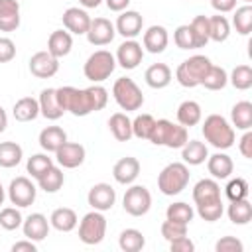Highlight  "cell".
Wrapping results in <instances>:
<instances>
[{"label":"cell","instance_id":"7a4b0ae2","mask_svg":"<svg viewBox=\"0 0 252 252\" xmlns=\"http://www.w3.org/2000/svg\"><path fill=\"white\" fill-rule=\"evenodd\" d=\"M203 136L205 140L217 148V150H228L234 144V128L228 124V120L220 114H209L203 122Z\"/></svg>","mask_w":252,"mask_h":252},{"label":"cell","instance_id":"db71d44e","mask_svg":"<svg viewBox=\"0 0 252 252\" xmlns=\"http://www.w3.org/2000/svg\"><path fill=\"white\" fill-rule=\"evenodd\" d=\"M169 250L171 252H193L195 250V244L189 240V236L185 234V236H179V238H175V240H171L169 242Z\"/></svg>","mask_w":252,"mask_h":252},{"label":"cell","instance_id":"8fae6325","mask_svg":"<svg viewBox=\"0 0 252 252\" xmlns=\"http://www.w3.org/2000/svg\"><path fill=\"white\" fill-rule=\"evenodd\" d=\"M87 39L91 45H96V47H102V45H108L114 35H116V30H114V24L106 18H91V26L87 30Z\"/></svg>","mask_w":252,"mask_h":252},{"label":"cell","instance_id":"ab89813d","mask_svg":"<svg viewBox=\"0 0 252 252\" xmlns=\"http://www.w3.org/2000/svg\"><path fill=\"white\" fill-rule=\"evenodd\" d=\"M191 32H193V39H195V49L205 47L211 39H209V18L207 16H195L189 24Z\"/></svg>","mask_w":252,"mask_h":252},{"label":"cell","instance_id":"5bb4252c","mask_svg":"<svg viewBox=\"0 0 252 252\" xmlns=\"http://www.w3.org/2000/svg\"><path fill=\"white\" fill-rule=\"evenodd\" d=\"M30 71L37 79H49L59 71V59L49 51H37L30 59Z\"/></svg>","mask_w":252,"mask_h":252},{"label":"cell","instance_id":"6da1fadb","mask_svg":"<svg viewBox=\"0 0 252 252\" xmlns=\"http://www.w3.org/2000/svg\"><path fill=\"white\" fill-rule=\"evenodd\" d=\"M57 100L65 112L75 116H87L91 112H98L108 102V93L100 85H93L89 89H75V87H59L55 89Z\"/></svg>","mask_w":252,"mask_h":252},{"label":"cell","instance_id":"c3c4849f","mask_svg":"<svg viewBox=\"0 0 252 252\" xmlns=\"http://www.w3.org/2000/svg\"><path fill=\"white\" fill-rule=\"evenodd\" d=\"M224 193L230 201H238V199H246L248 197V181L244 177H234L226 183Z\"/></svg>","mask_w":252,"mask_h":252},{"label":"cell","instance_id":"7402d4cb","mask_svg":"<svg viewBox=\"0 0 252 252\" xmlns=\"http://www.w3.org/2000/svg\"><path fill=\"white\" fill-rule=\"evenodd\" d=\"M220 199V185L217 179H201L193 187V201L195 205H205Z\"/></svg>","mask_w":252,"mask_h":252},{"label":"cell","instance_id":"f546056e","mask_svg":"<svg viewBox=\"0 0 252 252\" xmlns=\"http://www.w3.org/2000/svg\"><path fill=\"white\" fill-rule=\"evenodd\" d=\"M181 158L189 165H201L209 158V150L203 142L199 140H187L185 146L181 148Z\"/></svg>","mask_w":252,"mask_h":252},{"label":"cell","instance_id":"9f6ffc18","mask_svg":"<svg viewBox=\"0 0 252 252\" xmlns=\"http://www.w3.org/2000/svg\"><path fill=\"white\" fill-rule=\"evenodd\" d=\"M211 6L219 14H226V12H232L236 8V0H211Z\"/></svg>","mask_w":252,"mask_h":252},{"label":"cell","instance_id":"8d00e7d4","mask_svg":"<svg viewBox=\"0 0 252 252\" xmlns=\"http://www.w3.org/2000/svg\"><path fill=\"white\" fill-rule=\"evenodd\" d=\"M63 181H65V175L59 167L51 165L41 177H37V183H39V189H43L45 193H57L61 187H63Z\"/></svg>","mask_w":252,"mask_h":252},{"label":"cell","instance_id":"91938a15","mask_svg":"<svg viewBox=\"0 0 252 252\" xmlns=\"http://www.w3.org/2000/svg\"><path fill=\"white\" fill-rule=\"evenodd\" d=\"M6 126H8V116H6V110L0 106V134L6 130Z\"/></svg>","mask_w":252,"mask_h":252},{"label":"cell","instance_id":"4fadbf2b","mask_svg":"<svg viewBox=\"0 0 252 252\" xmlns=\"http://www.w3.org/2000/svg\"><path fill=\"white\" fill-rule=\"evenodd\" d=\"M142 28H144V18L136 10H124V12H120V16H118V20L114 24L116 33H120L126 39H134L136 35H140L142 33Z\"/></svg>","mask_w":252,"mask_h":252},{"label":"cell","instance_id":"7dc6e473","mask_svg":"<svg viewBox=\"0 0 252 252\" xmlns=\"http://www.w3.org/2000/svg\"><path fill=\"white\" fill-rule=\"evenodd\" d=\"M22 222H24L22 213L16 207H6L0 211V226L4 230H16L22 226Z\"/></svg>","mask_w":252,"mask_h":252},{"label":"cell","instance_id":"e0dca14e","mask_svg":"<svg viewBox=\"0 0 252 252\" xmlns=\"http://www.w3.org/2000/svg\"><path fill=\"white\" fill-rule=\"evenodd\" d=\"M61 18H63V26L67 28V32H71L75 35H85L91 26V16L87 14V10H83L79 6L67 8Z\"/></svg>","mask_w":252,"mask_h":252},{"label":"cell","instance_id":"4dcf8cb0","mask_svg":"<svg viewBox=\"0 0 252 252\" xmlns=\"http://www.w3.org/2000/svg\"><path fill=\"white\" fill-rule=\"evenodd\" d=\"M201 116H203L201 106L195 100H183L177 106V122L181 126H185V128H191V126L199 124L201 122Z\"/></svg>","mask_w":252,"mask_h":252},{"label":"cell","instance_id":"7bdbcfd3","mask_svg":"<svg viewBox=\"0 0 252 252\" xmlns=\"http://www.w3.org/2000/svg\"><path fill=\"white\" fill-rule=\"evenodd\" d=\"M230 85L238 91H248L252 87V67L250 65H236L228 77Z\"/></svg>","mask_w":252,"mask_h":252},{"label":"cell","instance_id":"4316f807","mask_svg":"<svg viewBox=\"0 0 252 252\" xmlns=\"http://www.w3.org/2000/svg\"><path fill=\"white\" fill-rule=\"evenodd\" d=\"M144 79L152 89H165L171 83V69L165 63H154L146 69Z\"/></svg>","mask_w":252,"mask_h":252},{"label":"cell","instance_id":"ba28073f","mask_svg":"<svg viewBox=\"0 0 252 252\" xmlns=\"http://www.w3.org/2000/svg\"><path fill=\"white\" fill-rule=\"evenodd\" d=\"M104 234H106V219H104V215L100 211L93 209L79 222V240L83 244L93 246V244L102 242Z\"/></svg>","mask_w":252,"mask_h":252},{"label":"cell","instance_id":"f6af8a7d","mask_svg":"<svg viewBox=\"0 0 252 252\" xmlns=\"http://www.w3.org/2000/svg\"><path fill=\"white\" fill-rule=\"evenodd\" d=\"M53 165V159L47 156V154H33L30 159H28V173L32 175V177H41L49 167Z\"/></svg>","mask_w":252,"mask_h":252},{"label":"cell","instance_id":"9a60e30c","mask_svg":"<svg viewBox=\"0 0 252 252\" xmlns=\"http://www.w3.org/2000/svg\"><path fill=\"white\" fill-rule=\"evenodd\" d=\"M87 201L94 211H100V213L110 211L114 207V201H116V191L108 183H96L89 189Z\"/></svg>","mask_w":252,"mask_h":252},{"label":"cell","instance_id":"9c48e42d","mask_svg":"<svg viewBox=\"0 0 252 252\" xmlns=\"http://www.w3.org/2000/svg\"><path fill=\"white\" fill-rule=\"evenodd\" d=\"M122 207L132 217H144L152 207V195H150L148 187L132 185L130 189H126L124 199H122Z\"/></svg>","mask_w":252,"mask_h":252},{"label":"cell","instance_id":"836d02e7","mask_svg":"<svg viewBox=\"0 0 252 252\" xmlns=\"http://www.w3.org/2000/svg\"><path fill=\"white\" fill-rule=\"evenodd\" d=\"M226 215H228L230 222H234V224H248L252 220V205L248 203V199L230 201Z\"/></svg>","mask_w":252,"mask_h":252},{"label":"cell","instance_id":"680465c9","mask_svg":"<svg viewBox=\"0 0 252 252\" xmlns=\"http://www.w3.org/2000/svg\"><path fill=\"white\" fill-rule=\"evenodd\" d=\"M130 0H106V6L110 12H124L128 8Z\"/></svg>","mask_w":252,"mask_h":252},{"label":"cell","instance_id":"52a82bcc","mask_svg":"<svg viewBox=\"0 0 252 252\" xmlns=\"http://www.w3.org/2000/svg\"><path fill=\"white\" fill-rule=\"evenodd\" d=\"M112 96L116 100V104L130 112V110H138L144 104V94L140 91V87L130 79V77H120L116 79L114 87H112Z\"/></svg>","mask_w":252,"mask_h":252},{"label":"cell","instance_id":"d6a6232c","mask_svg":"<svg viewBox=\"0 0 252 252\" xmlns=\"http://www.w3.org/2000/svg\"><path fill=\"white\" fill-rule=\"evenodd\" d=\"M230 120L236 130H250L252 128V102L240 100L230 110Z\"/></svg>","mask_w":252,"mask_h":252},{"label":"cell","instance_id":"30bf717a","mask_svg":"<svg viewBox=\"0 0 252 252\" xmlns=\"http://www.w3.org/2000/svg\"><path fill=\"white\" fill-rule=\"evenodd\" d=\"M35 195H37L35 185L24 175L12 179V183L8 187V199L16 207H30L35 201Z\"/></svg>","mask_w":252,"mask_h":252},{"label":"cell","instance_id":"f35d334b","mask_svg":"<svg viewBox=\"0 0 252 252\" xmlns=\"http://www.w3.org/2000/svg\"><path fill=\"white\" fill-rule=\"evenodd\" d=\"M226 83H228L226 71L222 67H217V65H211L209 71L205 73L203 81H201V85L205 89H209V91H220V89L226 87Z\"/></svg>","mask_w":252,"mask_h":252},{"label":"cell","instance_id":"b9f144b4","mask_svg":"<svg viewBox=\"0 0 252 252\" xmlns=\"http://www.w3.org/2000/svg\"><path fill=\"white\" fill-rule=\"evenodd\" d=\"M232 26L236 28V32L240 35H248L252 32V6L250 4L236 8V12L232 16Z\"/></svg>","mask_w":252,"mask_h":252},{"label":"cell","instance_id":"44dd1931","mask_svg":"<svg viewBox=\"0 0 252 252\" xmlns=\"http://www.w3.org/2000/svg\"><path fill=\"white\" fill-rule=\"evenodd\" d=\"M142 41H144V49H148L150 53H161V51H165V47L169 43V35L163 26H150L144 32Z\"/></svg>","mask_w":252,"mask_h":252},{"label":"cell","instance_id":"f5cc1de1","mask_svg":"<svg viewBox=\"0 0 252 252\" xmlns=\"http://www.w3.org/2000/svg\"><path fill=\"white\" fill-rule=\"evenodd\" d=\"M16 57V43L10 37H0V63H8Z\"/></svg>","mask_w":252,"mask_h":252},{"label":"cell","instance_id":"60d3db41","mask_svg":"<svg viewBox=\"0 0 252 252\" xmlns=\"http://www.w3.org/2000/svg\"><path fill=\"white\" fill-rule=\"evenodd\" d=\"M165 217H167L169 220H173V222L189 224V222L193 220V217H195V211H193V207H191V205H187V203L179 201V203H171V205L167 207Z\"/></svg>","mask_w":252,"mask_h":252},{"label":"cell","instance_id":"816d5d0a","mask_svg":"<svg viewBox=\"0 0 252 252\" xmlns=\"http://www.w3.org/2000/svg\"><path fill=\"white\" fill-rule=\"evenodd\" d=\"M215 250L217 252H242L244 250V244L236 236H222L220 240H217Z\"/></svg>","mask_w":252,"mask_h":252},{"label":"cell","instance_id":"11a10c76","mask_svg":"<svg viewBox=\"0 0 252 252\" xmlns=\"http://www.w3.org/2000/svg\"><path fill=\"white\" fill-rule=\"evenodd\" d=\"M238 150L246 159H252V132L250 130H244V136L238 142Z\"/></svg>","mask_w":252,"mask_h":252},{"label":"cell","instance_id":"94428289","mask_svg":"<svg viewBox=\"0 0 252 252\" xmlns=\"http://www.w3.org/2000/svg\"><path fill=\"white\" fill-rule=\"evenodd\" d=\"M100 2H102V0H79V4H81L83 8H96Z\"/></svg>","mask_w":252,"mask_h":252},{"label":"cell","instance_id":"681fc988","mask_svg":"<svg viewBox=\"0 0 252 252\" xmlns=\"http://www.w3.org/2000/svg\"><path fill=\"white\" fill-rule=\"evenodd\" d=\"M173 41L179 49H195V39H193V32H191L189 24L179 26L173 32Z\"/></svg>","mask_w":252,"mask_h":252},{"label":"cell","instance_id":"1f68e13d","mask_svg":"<svg viewBox=\"0 0 252 252\" xmlns=\"http://www.w3.org/2000/svg\"><path fill=\"white\" fill-rule=\"evenodd\" d=\"M108 128L118 142H128L132 138V120L124 112H114L108 118Z\"/></svg>","mask_w":252,"mask_h":252},{"label":"cell","instance_id":"5b68a950","mask_svg":"<svg viewBox=\"0 0 252 252\" xmlns=\"http://www.w3.org/2000/svg\"><path fill=\"white\" fill-rule=\"evenodd\" d=\"M211 59L205 57V55H193L189 59H185L183 63H179L177 71H175V79L181 87L185 89H193V87H199L205 73L209 71L211 67Z\"/></svg>","mask_w":252,"mask_h":252},{"label":"cell","instance_id":"ee69618b","mask_svg":"<svg viewBox=\"0 0 252 252\" xmlns=\"http://www.w3.org/2000/svg\"><path fill=\"white\" fill-rule=\"evenodd\" d=\"M154 124H156V118L152 114H138L132 120V136H136L140 140H148Z\"/></svg>","mask_w":252,"mask_h":252},{"label":"cell","instance_id":"e575fe53","mask_svg":"<svg viewBox=\"0 0 252 252\" xmlns=\"http://www.w3.org/2000/svg\"><path fill=\"white\" fill-rule=\"evenodd\" d=\"M24 158V150L16 142H0V167H16Z\"/></svg>","mask_w":252,"mask_h":252},{"label":"cell","instance_id":"f907efd6","mask_svg":"<svg viewBox=\"0 0 252 252\" xmlns=\"http://www.w3.org/2000/svg\"><path fill=\"white\" fill-rule=\"evenodd\" d=\"M185 234H187V224L173 222V220H169V219H165V220L161 222V236H163L167 242H171V240H175V238H179V236H185Z\"/></svg>","mask_w":252,"mask_h":252},{"label":"cell","instance_id":"6125c7cd","mask_svg":"<svg viewBox=\"0 0 252 252\" xmlns=\"http://www.w3.org/2000/svg\"><path fill=\"white\" fill-rule=\"evenodd\" d=\"M4 197H6V195H4V187H2V183H0V205L4 203Z\"/></svg>","mask_w":252,"mask_h":252},{"label":"cell","instance_id":"cb8c5ba5","mask_svg":"<svg viewBox=\"0 0 252 252\" xmlns=\"http://www.w3.org/2000/svg\"><path fill=\"white\" fill-rule=\"evenodd\" d=\"M207 169L215 179H228L232 169H234V163H232L230 156L217 152V154L207 158Z\"/></svg>","mask_w":252,"mask_h":252},{"label":"cell","instance_id":"2e32d148","mask_svg":"<svg viewBox=\"0 0 252 252\" xmlns=\"http://www.w3.org/2000/svg\"><path fill=\"white\" fill-rule=\"evenodd\" d=\"M85 156H87L85 148H83L81 144H77V142H65V144L55 152L57 163H59L61 167H65V169H75V167H79V165L85 161Z\"/></svg>","mask_w":252,"mask_h":252},{"label":"cell","instance_id":"3957f363","mask_svg":"<svg viewBox=\"0 0 252 252\" xmlns=\"http://www.w3.org/2000/svg\"><path fill=\"white\" fill-rule=\"evenodd\" d=\"M148 140L152 144H156V146H165V148L175 150V148H183L185 142L189 140V136H187V128L185 126L173 124V122L161 118V120H156Z\"/></svg>","mask_w":252,"mask_h":252},{"label":"cell","instance_id":"be15d7a7","mask_svg":"<svg viewBox=\"0 0 252 252\" xmlns=\"http://www.w3.org/2000/svg\"><path fill=\"white\" fill-rule=\"evenodd\" d=\"M244 2H246V4H248V2H252V0H244Z\"/></svg>","mask_w":252,"mask_h":252},{"label":"cell","instance_id":"484cf974","mask_svg":"<svg viewBox=\"0 0 252 252\" xmlns=\"http://www.w3.org/2000/svg\"><path fill=\"white\" fill-rule=\"evenodd\" d=\"M77 222H79L77 213L73 209H69V207H59L49 217V224L59 232H71L77 226Z\"/></svg>","mask_w":252,"mask_h":252},{"label":"cell","instance_id":"83f0119b","mask_svg":"<svg viewBox=\"0 0 252 252\" xmlns=\"http://www.w3.org/2000/svg\"><path fill=\"white\" fill-rule=\"evenodd\" d=\"M65 142H67V134L59 126H47V128H43L39 132V146L45 152H53L55 154Z\"/></svg>","mask_w":252,"mask_h":252},{"label":"cell","instance_id":"f1b7e54d","mask_svg":"<svg viewBox=\"0 0 252 252\" xmlns=\"http://www.w3.org/2000/svg\"><path fill=\"white\" fill-rule=\"evenodd\" d=\"M12 114H14V118L18 122H32V120H35L39 116V102H37V98H33V96L20 98L14 104V108H12Z\"/></svg>","mask_w":252,"mask_h":252},{"label":"cell","instance_id":"6f0895ef","mask_svg":"<svg viewBox=\"0 0 252 252\" xmlns=\"http://www.w3.org/2000/svg\"><path fill=\"white\" fill-rule=\"evenodd\" d=\"M35 250H37V246H35V242L30 240V238L20 240V242H16V244L12 246V252H35Z\"/></svg>","mask_w":252,"mask_h":252},{"label":"cell","instance_id":"ffe728a7","mask_svg":"<svg viewBox=\"0 0 252 252\" xmlns=\"http://www.w3.org/2000/svg\"><path fill=\"white\" fill-rule=\"evenodd\" d=\"M20 28L18 0H0V32H16Z\"/></svg>","mask_w":252,"mask_h":252},{"label":"cell","instance_id":"8992f818","mask_svg":"<svg viewBox=\"0 0 252 252\" xmlns=\"http://www.w3.org/2000/svg\"><path fill=\"white\" fill-rule=\"evenodd\" d=\"M114 67H116L114 55H112L110 51H106V49H98V51L91 53L89 59L85 61L83 73H85V77H87L89 81H93V83H102V81H106V79L112 75Z\"/></svg>","mask_w":252,"mask_h":252},{"label":"cell","instance_id":"d6986e66","mask_svg":"<svg viewBox=\"0 0 252 252\" xmlns=\"http://www.w3.org/2000/svg\"><path fill=\"white\" fill-rule=\"evenodd\" d=\"M22 230H24L26 238H30L33 242H39V240H43L49 234V220L41 213H32L22 222Z\"/></svg>","mask_w":252,"mask_h":252},{"label":"cell","instance_id":"bcb514c9","mask_svg":"<svg viewBox=\"0 0 252 252\" xmlns=\"http://www.w3.org/2000/svg\"><path fill=\"white\" fill-rule=\"evenodd\" d=\"M197 213L203 220L207 222H215L222 217L224 213V205H222V199L219 201H213V203H205V205H197Z\"/></svg>","mask_w":252,"mask_h":252},{"label":"cell","instance_id":"7c38bea8","mask_svg":"<svg viewBox=\"0 0 252 252\" xmlns=\"http://www.w3.org/2000/svg\"><path fill=\"white\" fill-rule=\"evenodd\" d=\"M114 59L122 69H136L144 59V47L136 39H126L118 45Z\"/></svg>","mask_w":252,"mask_h":252},{"label":"cell","instance_id":"603a6c76","mask_svg":"<svg viewBox=\"0 0 252 252\" xmlns=\"http://www.w3.org/2000/svg\"><path fill=\"white\" fill-rule=\"evenodd\" d=\"M37 102H39V114L45 116L47 120H57V118H61L63 112H65V110L61 108L59 100H57L55 89H43V91L39 93Z\"/></svg>","mask_w":252,"mask_h":252},{"label":"cell","instance_id":"d4e9b609","mask_svg":"<svg viewBox=\"0 0 252 252\" xmlns=\"http://www.w3.org/2000/svg\"><path fill=\"white\" fill-rule=\"evenodd\" d=\"M71 47H73V37H71L69 32H63V30L51 32V35H49V39H47V51H49L53 57L61 59V57L69 55Z\"/></svg>","mask_w":252,"mask_h":252},{"label":"cell","instance_id":"ac0fdd59","mask_svg":"<svg viewBox=\"0 0 252 252\" xmlns=\"http://www.w3.org/2000/svg\"><path fill=\"white\" fill-rule=\"evenodd\" d=\"M112 175L120 185H130L140 175V161L132 156H126V158L118 159L112 167Z\"/></svg>","mask_w":252,"mask_h":252},{"label":"cell","instance_id":"d590c367","mask_svg":"<svg viewBox=\"0 0 252 252\" xmlns=\"http://www.w3.org/2000/svg\"><path fill=\"white\" fill-rule=\"evenodd\" d=\"M118 246L124 252H140L146 246V238L138 228H126L118 236Z\"/></svg>","mask_w":252,"mask_h":252},{"label":"cell","instance_id":"277c9868","mask_svg":"<svg viewBox=\"0 0 252 252\" xmlns=\"http://www.w3.org/2000/svg\"><path fill=\"white\" fill-rule=\"evenodd\" d=\"M189 167L187 163H181V161H173L169 165H165L159 175H158V189L163 193V195H179L187 183H189Z\"/></svg>","mask_w":252,"mask_h":252},{"label":"cell","instance_id":"74e56055","mask_svg":"<svg viewBox=\"0 0 252 252\" xmlns=\"http://www.w3.org/2000/svg\"><path fill=\"white\" fill-rule=\"evenodd\" d=\"M230 35V24L224 16H211L209 18V39L217 41V43H222L226 41Z\"/></svg>","mask_w":252,"mask_h":252}]
</instances>
